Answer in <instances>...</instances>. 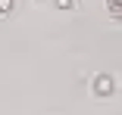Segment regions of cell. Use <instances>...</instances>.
Instances as JSON below:
<instances>
[{
    "mask_svg": "<svg viewBox=\"0 0 122 115\" xmlns=\"http://www.w3.org/2000/svg\"><path fill=\"white\" fill-rule=\"evenodd\" d=\"M113 87H116V84H113L110 75H97V78H94V93H97V97H110Z\"/></svg>",
    "mask_w": 122,
    "mask_h": 115,
    "instance_id": "cell-1",
    "label": "cell"
},
{
    "mask_svg": "<svg viewBox=\"0 0 122 115\" xmlns=\"http://www.w3.org/2000/svg\"><path fill=\"white\" fill-rule=\"evenodd\" d=\"M107 6H110V13H113L116 19L122 16V0H107Z\"/></svg>",
    "mask_w": 122,
    "mask_h": 115,
    "instance_id": "cell-2",
    "label": "cell"
},
{
    "mask_svg": "<svg viewBox=\"0 0 122 115\" xmlns=\"http://www.w3.org/2000/svg\"><path fill=\"white\" fill-rule=\"evenodd\" d=\"M10 9H13V0H0V16L10 13Z\"/></svg>",
    "mask_w": 122,
    "mask_h": 115,
    "instance_id": "cell-3",
    "label": "cell"
},
{
    "mask_svg": "<svg viewBox=\"0 0 122 115\" xmlns=\"http://www.w3.org/2000/svg\"><path fill=\"white\" fill-rule=\"evenodd\" d=\"M56 6H60V9H69V6H72V0H56Z\"/></svg>",
    "mask_w": 122,
    "mask_h": 115,
    "instance_id": "cell-4",
    "label": "cell"
}]
</instances>
